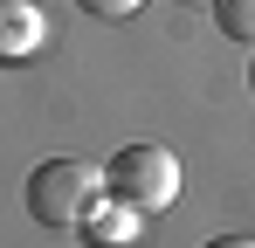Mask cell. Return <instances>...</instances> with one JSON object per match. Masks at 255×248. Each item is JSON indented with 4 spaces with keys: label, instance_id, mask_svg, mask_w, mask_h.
I'll return each mask as SVG.
<instances>
[{
    "label": "cell",
    "instance_id": "cell-1",
    "mask_svg": "<svg viewBox=\"0 0 255 248\" xmlns=\"http://www.w3.org/2000/svg\"><path fill=\"white\" fill-rule=\"evenodd\" d=\"M97 200H104V165L90 159H42L28 172V214L55 235H76Z\"/></svg>",
    "mask_w": 255,
    "mask_h": 248
},
{
    "label": "cell",
    "instance_id": "cell-2",
    "mask_svg": "<svg viewBox=\"0 0 255 248\" xmlns=\"http://www.w3.org/2000/svg\"><path fill=\"white\" fill-rule=\"evenodd\" d=\"M104 193L138 207V214H166V207L179 200V159H172L166 145H152V138L118 145V152L104 159Z\"/></svg>",
    "mask_w": 255,
    "mask_h": 248
},
{
    "label": "cell",
    "instance_id": "cell-3",
    "mask_svg": "<svg viewBox=\"0 0 255 248\" xmlns=\"http://www.w3.org/2000/svg\"><path fill=\"white\" fill-rule=\"evenodd\" d=\"M48 41V14L42 0H0V62H28Z\"/></svg>",
    "mask_w": 255,
    "mask_h": 248
},
{
    "label": "cell",
    "instance_id": "cell-4",
    "mask_svg": "<svg viewBox=\"0 0 255 248\" xmlns=\"http://www.w3.org/2000/svg\"><path fill=\"white\" fill-rule=\"evenodd\" d=\"M138 221H145L138 207H125V200H111V193H104V200L90 207V221L76 228V235H83L90 248H131V235H138Z\"/></svg>",
    "mask_w": 255,
    "mask_h": 248
},
{
    "label": "cell",
    "instance_id": "cell-5",
    "mask_svg": "<svg viewBox=\"0 0 255 248\" xmlns=\"http://www.w3.org/2000/svg\"><path fill=\"white\" fill-rule=\"evenodd\" d=\"M214 28L228 41H242V48H255V0H207Z\"/></svg>",
    "mask_w": 255,
    "mask_h": 248
},
{
    "label": "cell",
    "instance_id": "cell-6",
    "mask_svg": "<svg viewBox=\"0 0 255 248\" xmlns=\"http://www.w3.org/2000/svg\"><path fill=\"white\" fill-rule=\"evenodd\" d=\"M76 7H83L90 21H125V14H138L145 0H76Z\"/></svg>",
    "mask_w": 255,
    "mask_h": 248
},
{
    "label": "cell",
    "instance_id": "cell-7",
    "mask_svg": "<svg viewBox=\"0 0 255 248\" xmlns=\"http://www.w3.org/2000/svg\"><path fill=\"white\" fill-rule=\"evenodd\" d=\"M200 248H255V235H214V242H200Z\"/></svg>",
    "mask_w": 255,
    "mask_h": 248
},
{
    "label": "cell",
    "instance_id": "cell-8",
    "mask_svg": "<svg viewBox=\"0 0 255 248\" xmlns=\"http://www.w3.org/2000/svg\"><path fill=\"white\" fill-rule=\"evenodd\" d=\"M249 97H255V48H249Z\"/></svg>",
    "mask_w": 255,
    "mask_h": 248
},
{
    "label": "cell",
    "instance_id": "cell-9",
    "mask_svg": "<svg viewBox=\"0 0 255 248\" xmlns=\"http://www.w3.org/2000/svg\"><path fill=\"white\" fill-rule=\"evenodd\" d=\"M179 7H207V0H179Z\"/></svg>",
    "mask_w": 255,
    "mask_h": 248
}]
</instances>
